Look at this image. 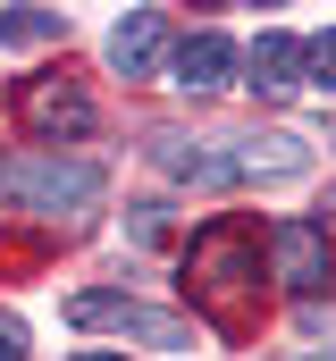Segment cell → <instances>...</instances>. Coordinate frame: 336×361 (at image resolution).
<instances>
[{"mask_svg": "<svg viewBox=\"0 0 336 361\" xmlns=\"http://www.w3.org/2000/svg\"><path fill=\"white\" fill-rule=\"evenodd\" d=\"M303 68H311L303 85H320V92H336V25H328V34H311V42H303Z\"/></svg>", "mask_w": 336, "mask_h": 361, "instance_id": "cell-12", "label": "cell"}, {"mask_svg": "<svg viewBox=\"0 0 336 361\" xmlns=\"http://www.w3.org/2000/svg\"><path fill=\"white\" fill-rule=\"evenodd\" d=\"M269 261H277V286L286 294H320L328 286V235L311 219H277L269 227Z\"/></svg>", "mask_w": 336, "mask_h": 361, "instance_id": "cell-5", "label": "cell"}, {"mask_svg": "<svg viewBox=\"0 0 336 361\" xmlns=\"http://www.w3.org/2000/svg\"><path fill=\"white\" fill-rule=\"evenodd\" d=\"M152 160H160L168 177H193V185H227L236 169H227V152H202V143H185V135H160L152 143Z\"/></svg>", "mask_w": 336, "mask_h": 361, "instance_id": "cell-10", "label": "cell"}, {"mask_svg": "<svg viewBox=\"0 0 336 361\" xmlns=\"http://www.w3.org/2000/svg\"><path fill=\"white\" fill-rule=\"evenodd\" d=\"M227 76H236V42H227L219 25H202V34L176 42V85L185 92H219Z\"/></svg>", "mask_w": 336, "mask_h": 361, "instance_id": "cell-7", "label": "cell"}, {"mask_svg": "<svg viewBox=\"0 0 336 361\" xmlns=\"http://www.w3.org/2000/svg\"><path fill=\"white\" fill-rule=\"evenodd\" d=\"M0 42L25 51V42H59V8H8L0 17Z\"/></svg>", "mask_w": 336, "mask_h": 361, "instance_id": "cell-11", "label": "cell"}, {"mask_svg": "<svg viewBox=\"0 0 336 361\" xmlns=\"http://www.w3.org/2000/svg\"><path fill=\"white\" fill-rule=\"evenodd\" d=\"M252 85L260 92H294L303 85V42L294 34H260L252 42Z\"/></svg>", "mask_w": 336, "mask_h": 361, "instance_id": "cell-9", "label": "cell"}, {"mask_svg": "<svg viewBox=\"0 0 336 361\" xmlns=\"http://www.w3.org/2000/svg\"><path fill=\"white\" fill-rule=\"evenodd\" d=\"M0 193H17L25 210H84L101 193V169L59 160V152H17V160H0Z\"/></svg>", "mask_w": 336, "mask_h": 361, "instance_id": "cell-2", "label": "cell"}, {"mask_svg": "<svg viewBox=\"0 0 336 361\" xmlns=\"http://www.w3.org/2000/svg\"><path fill=\"white\" fill-rule=\"evenodd\" d=\"M68 319H76V328H109V336H143V345H193V319L152 311V302H135V294H76Z\"/></svg>", "mask_w": 336, "mask_h": 361, "instance_id": "cell-3", "label": "cell"}, {"mask_svg": "<svg viewBox=\"0 0 336 361\" xmlns=\"http://www.w3.org/2000/svg\"><path fill=\"white\" fill-rule=\"evenodd\" d=\"M160 59H168V17H160V8L118 17V34H109V68H118V76H160Z\"/></svg>", "mask_w": 336, "mask_h": 361, "instance_id": "cell-6", "label": "cell"}, {"mask_svg": "<svg viewBox=\"0 0 336 361\" xmlns=\"http://www.w3.org/2000/svg\"><path fill=\"white\" fill-rule=\"evenodd\" d=\"M76 361H109V353H76Z\"/></svg>", "mask_w": 336, "mask_h": 361, "instance_id": "cell-14", "label": "cell"}, {"mask_svg": "<svg viewBox=\"0 0 336 361\" xmlns=\"http://www.w3.org/2000/svg\"><path fill=\"white\" fill-rule=\"evenodd\" d=\"M185 294L219 319V328H244L252 294H260V244H252L244 219H210L193 244H185Z\"/></svg>", "mask_w": 336, "mask_h": 361, "instance_id": "cell-1", "label": "cell"}, {"mask_svg": "<svg viewBox=\"0 0 336 361\" xmlns=\"http://www.w3.org/2000/svg\"><path fill=\"white\" fill-rule=\"evenodd\" d=\"M17 109H25V126H34V135H68V143L101 126V109H92V92H84V85H68V76H34Z\"/></svg>", "mask_w": 336, "mask_h": 361, "instance_id": "cell-4", "label": "cell"}, {"mask_svg": "<svg viewBox=\"0 0 336 361\" xmlns=\"http://www.w3.org/2000/svg\"><path fill=\"white\" fill-rule=\"evenodd\" d=\"M227 169L236 177H294V169H311V152H303V135H244L236 152H227Z\"/></svg>", "mask_w": 336, "mask_h": 361, "instance_id": "cell-8", "label": "cell"}, {"mask_svg": "<svg viewBox=\"0 0 336 361\" xmlns=\"http://www.w3.org/2000/svg\"><path fill=\"white\" fill-rule=\"evenodd\" d=\"M0 361H25V319L17 311H0Z\"/></svg>", "mask_w": 336, "mask_h": 361, "instance_id": "cell-13", "label": "cell"}]
</instances>
